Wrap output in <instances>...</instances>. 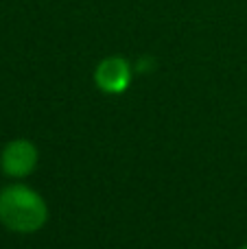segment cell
Returning <instances> with one entry per match:
<instances>
[{
	"mask_svg": "<svg viewBox=\"0 0 247 249\" xmlns=\"http://www.w3.org/2000/svg\"><path fill=\"white\" fill-rule=\"evenodd\" d=\"M129 79H131L129 66H127V61L118 59V57L101 61L99 68H96V83H99L101 90L109 92V94L123 92L129 86Z\"/></svg>",
	"mask_w": 247,
	"mask_h": 249,
	"instance_id": "3",
	"label": "cell"
},
{
	"mask_svg": "<svg viewBox=\"0 0 247 249\" xmlns=\"http://www.w3.org/2000/svg\"><path fill=\"white\" fill-rule=\"evenodd\" d=\"M35 162H37V151L26 140L11 142L2 151V168L7 175H13V177L29 175L33 171Z\"/></svg>",
	"mask_w": 247,
	"mask_h": 249,
	"instance_id": "2",
	"label": "cell"
},
{
	"mask_svg": "<svg viewBox=\"0 0 247 249\" xmlns=\"http://www.w3.org/2000/svg\"><path fill=\"white\" fill-rule=\"evenodd\" d=\"M0 221L13 232H35L46 221V206L26 186H9L0 193Z\"/></svg>",
	"mask_w": 247,
	"mask_h": 249,
	"instance_id": "1",
	"label": "cell"
},
{
	"mask_svg": "<svg viewBox=\"0 0 247 249\" xmlns=\"http://www.w3.org/2000/svg\"><path fill=\"white\" fill-rule=\"evenodd\" d=\"M245 249H247V247H245Z\"/></svg>",
	"mask_w": 247,
	"mask_h": 249,
	"instance_id": "4",
	"label": "cell"
}]
</instances>
